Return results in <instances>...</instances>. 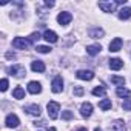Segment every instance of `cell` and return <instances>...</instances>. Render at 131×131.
I'll list each match as a JSON object with an SVG mask.
<instances>
[{
    "instance_id": "cell-1",
    "label": "cell",
    "mask_w": 131,
    "mask_h": 131,
    "mask_svg": "<svg viewBox=\"0 0 131 131\" xmlns=\"http://www.w3.org/2000/svg\"><path fill=\"white\" fill-rule=\"evenodd\" d=\"M46 110H48V116H49V119H52V120H56V119L59 117V111H60V105H59L57 102H49V103L46 105Z\"/></svg>"
},
{
    "instance_id": "cell-2",
    "label": "cell",
    "mask_w": 131,
    "mask_h": 131,
    "mask_svg": "<svg viewBox=\"0 0 131 131\" xmlns=\"http://www.w3.org/2000/svg\"><path fill=\"white\" fill-rule=\"evenodd\" d=\"M29 45H31L29 39H25V37H16L13 40V46L17 48V49H28Z\"/></svg>"
},
{
    "instance_id": "cell-3",
    "label": "cell",
    "mask_w": 131,
    "mask_h": 131,
    "mask_svg": "<svg viewBox=\"0 0 131 131\" xmlns=\"http://www.w3.org/2000/svg\"><path fill=\"white\" fill-rule=\"evenodd\" d=\"M51 90H52V93H62L63 91V79L60 77V76H56L54 79H52V83H51Z\"/></svg>"
},
{
    "instance_id": "cell-4",
    "label": "cell",
    "mask_w": 131,
    "mask_h": 131,
    "mask_svg": "<svg viewBox=\"0 0 131 131\" xmlns=\"http://www.w3.org/2000/svg\"><path fill=\"white\" fill-rule=\"evenodd\" d=\"M8 73L11 76H16V77H23L26 74V70L22 67V65H14V67L8 68Z\"/></svg>"
},
{
    "instance_id": "cell-5",
    "label": "cell",
    "mask_w": 131,
    "mask_h": 131,
    "mask_svg": "<svg viewBox=\"0 0 131 131\" xmlns=\"http://www.w3.org/2000/svg\"><path fill=\"white\" fill-rule=\"evenodd\" d=\"M73 20V16H71V13H68V11H63V13H60L59 16H57V22L60 23V25H68L70 22Z\"/></svg>"
},
{
    "instance_id": "cell-6",
    "label": "cell",
    "mask_w": 131,
    "mask_h": 131,
    "mask_svg": "<svg viewBox=\"0 0 131 131\" xmlns=\"http://www.w3.org/2000/svg\"><path fill=\"white\" fill-rule=\"evenodd\" d=\"M116 6H117L116 2H100L99 3V8L103 13H114L116 11Z\"/></svg>"
},
{
    "instance_id": "cell-7",
    "label": "cell",
    "mask_w": 131,
    "mask_h": 131,
    "mask_svg": "<svg viewBox=\"0 0 131 131\" xmlns=\"http://www.w3.org/2000/svg\"><path fill=\"white\" fill-rule=\"evenodd\" d=\"M76 76H77V79H80V80H93V79H94V73L90 71V70H79V71L76 73Z\"/></svg>"
},
{
    "instance_id": "cell-8",
    "label": "cell",
    "mask_w": 131,
    "mask_h": 131,
    "mask_svg": "<svg viewBox=\"0 0 131 131\" xmlns=\"http://www.w3.org/2000/svg\"><path fill=\"white\" fill-rule=\"evenodd\" d=\"M5 123H6V126H8V128H16V126H19L20 120H19V117H17L16 114H8V116H6Z\"/></svg>"
},
{
    "instance_id": "cell-9",
    "label": "cell",
    "mask_w": 131,
    "mask_h": 131,
    "mask_svg": "<svg viewBox=\"0 0 131 131\" xmlns=\"http://www.w3.org/2000/svg\"><path fill=\"white\" fill-rule=\"evenodd\" d=\"M122 45H123V40H122L120 37H116V39L111 40V43H110V51H111V52H117V51L122 49Z\"/></svg>"
},
{
    "instance_id": "cell-10",
    "label": "cell",
    "mask_w": 131,
    "mask_h": 131,
    "mask_svg": "<svg viewBox=\"0 0 131 131\" xmlns=\"http://www.w3.org/2000/svg\"><path fill=\"white\" fill-rule=\"evenodd\" d=\"M80 114H82V117H90V116L93 114V105H91L90 102L82 103V106H80Z\"/></svg>"
},
{
    "instance_id": "cell-11",
    "label": "cell",
    "mask_w": 131,
    "mask_h": 131,
    "mask_svg": "<svg viewBox=\"0 0 131 131\" xmlns=\"http://www.w3.org/2000/svg\"><path fill=\"white\" fill-rule=\"evenodd\" d=\"M43 39L48 42V43H56L57 42V34L54 32V31H51V29H46L45 32H43Z\"/></svg>"
},
{
    "instance_id": "cell-12",
    "label": "cell",
    "mask_w": 131,
    "mask_h": 131,
    "mask_svg": "<svg viewBox=\"0 0 131 131\" xmlns=\"http://www.w3.org/2000/svg\"><path fill=\"white\" fill-rule=\"evenodd\" d=\"M28 91H29L31 94H39V93H42V85H40L39 82L32 80V82L28 83Z\"/></svg>"
},
{
    "instance_id": "cell-13",
    "label": "cell",
    "mask_w": 131,
    "mask_h": 131,
    "mask_svg": "<svg viewBox=\"0 0 131 131\" xmlns=\"http://www.w3.org/2000/svg\"><path fill=\"white\" fill-rule=\"evenodd\" d=\"M110 131H125V122L117 119L110 125Z\"/></svg>"
},
{
    "instance_id": "cell-14",
    "label": "cell",
    "mask_w": 131,
    "mask_h": 131,
    "mask_svg": "<svg viewBox=\"0 0 131 131\" xmlns=\"http://www.w3.org/2000/svg\"><path fill=\"white\" fill-rule=\"evenodd\" d=\"M110 68L111 70H114V71H119V70H122L123 68V62L120 60V59H110Z\"/></svg>"
},
{
    "instance_id": "cell-15",
    "label": "cell",
    "mask_w": 131,
    "mask_h": 131,
    "mask_svg": "<svg viewBox=\"0 0 131 131\" xmlns=\"http://www.w3.org/2000/svg\"><path fill=\"white\" fill-rule=\"evenodd\" d=\"M31 70H32L34 73H43V71H45V63H43L42 60H34V62L31 63Z\"/></svg>"
},
{
    "instance_id": "cell-16",
    "label": "cell",
    "mask_w": 131,
    "mask_h": 131,
    "mask_svg": "<svg viewBox=\"0 0 131 131\" xmlns=\"http://www.w3.org/2000/svg\"><path fill=\"white\" fill-rule=\"evenodd\" d=\"M25 111L28 114H31V116H37V117L40 116V106L39 105H34V103L32 105H26L25 106Z\"/></svg>"
},
{
    "instance_id": "cell-17",
    "label": "cell",
    "mask_w": 131,
    "mask_h": 131,
    "mask_svg": "<svg viewBox=\"0 0 131 131\" xmlns=\"http://www.w3.org/2000/svg\"><path fill=\"white\" fill-rule=\"evenodd\" d=\"M103 36H105V31L102 28H93V29H90V37L91 39H102Z\"/></svg>"
},
{
    "instance_id": "cell-18",
    "label": "cell",
    "mask_w": 131,
    "mask_h": 131,
    "mask_svg": "<svg viewBox=\"0 0 131 131\" xmlns=\"http://www.w3.org/2000/svg\"><path fill=\"white\" fill-rule=\"evenodd\" d=\"M100 49H102V46H100L99 43H96V45H88V46H86V52H88L90 56H96V54H99Z\"/></svg>"
},
{
    "instance_id": "cell-19",
    "label": "cell",
    "mask_w": 131,
    "mask_h": 131,
    "mask_svg": "<svg viewBox=\"0 0 131 131\" xmlns=\"http://www.w3.org/2000/svg\"><path fill=\"white\" fill-rule=\"evenodd\" d=\"M129 17H131V8H129V6H123V8L119 11V19L126 20V19H129Z\"/></svg>"
},
{
    "instance_id": "cell-20",
    "label": "cell",
    "mask_w": 131,
    "mask_h": 131,
    "mask_svg": "<svg viewBox=\"0 0 131 131\" xmlns=\"http://www.w3.org/2000/svg\"><path fill=\"white\" fill-rule=\"evenodd\" d=\"M116 94L119 96V97H131V91L129 90H126V88H123V86H119L117 90H116Z\"/></svg>"
},
{
    "instance_id": "cell-21",
    "label": "cell",
    "mask_w": 131,
    "mask_h": 131,
    "mask_svg": "<svg viewBox=\"0 0 131 131\" xmlns=\"http://www.w3.org/2000/svg\"><path fill=\"white\" fill-rule=\"evenodd\" d=\"M13 96H14V99H25V90L22 86H16L13 91Z\"/></svg>"
},
{
    "instance_id": "cell-22",
    "label": "cell",
    "mask_w": 131,
    "mask_h": 131,
    "mask_svg": "<svg viewBox=\"0 0 131 131\" xmlns=\"http://www.w3.org/2000/svg\"><path fill=\"white\" fill-rule=\"evenodd\" d=\"M99 106H100L102 110H111L113 103H111V100H110V99H103V100H100V102H99Z\"/></svg>"
},
{
    "instance_id": "cell-23",
    "label": "cell",
    "mask_w": 131,
    "mask_h": 131,
    "mask_svg": "<svg viewBox=\"0 0 131 131\" xmlns=\"http://www.w3.org/2000/svg\"><path fill=\"white\" fill-rule=\"evenodd\" d=\"M105 93H106V88H105L103 85L96 86V88L93 90V94H94V96H105Z\"/></svg>"
},
{
    "instance_id": "cell-24",
    "label": "cell",
    "mask_w": 131,
    "mask_h": 131,
    "mask_svg": "<svg viewBox=\"0 0 131 131\" xmlns=\"http://www.w3.org/2000/svg\"><path fill=\"white\" fill-rule=\"evenodd\" d=\"M36 51L37 52H42V54H48L51 51V48L49 46H45V45H37L36 46Z\"/></svg>"
},
{
    "instance_id": "cell-25",
    "label": "cell",
    "mask_w": 131,
    "mask_h": 131,
    "mask_svg": "<svg viewBox=\"0 0 131 131\" xmlns=\"http://www.w3.org/2000/svg\"><path fill=\"white\" fill-rule=\"evenodd\" d=\"M111 82L114 85H123L125 83V79L123 77H119V76H111Z\"/></svg>"
},
{
    "instance_id": "cell-26",
    "label": "cell",
    "mask_w": 131,
    "mask_h": 131,
    "mask_svg": "<svg viewBox=\"0 0 131 131\" xmlns=\"http://www.w3.org/2000/svg\"><path fill=\"white\" fill-rule=\"evenodd\" d=\"M62 119L63 120H71L73 119V113L71 111H63L62 113Z\"/></svg>"
},
{
    "instance_id": "cell-27",
    "label": "cell",
    "mask_w": 131,
    "mask_h": 131,
    "mask_svg": "<svg viewBox=\"0 0 131 131\" xmlns=\"http://www.w3.org/2000/svg\"><path fill=\"white\" fill-rule=\"evenodd\" d=\"M73 93H74V96H79V97H80V96H83V93H85V91H83V88H82V86H74Z\"/></svg>"
},
{
    "instance_id": "cell-28",
    "label": "cell",
    "mask_w": 131,
    "mask_h": 131,
    "mask_svg": "<svg viewBox=\"0 0 131 131\" xmlns=\"http://www.w3.org/2000/svg\"><path fill=\"white\" fill-rule=\"evenodd\" d=\"M122 108L125 111H131V99H126L123 103H122Z\"/></svg>"
},
{
    "instance_id": "cell-29",
    "label": "cell",
    "mask_w": 131,
    "mask_h": 131,
    "mask_svg": "<svg viewBox=\"0 0 131 131\" xmlns=\"http://www.w3.org/2000/svg\"><path fill=\"white\" fill-rule=\"evenodd\" d=\"M0 90L2 91L8 90V79H2V82H0Z\"/></svg>"
},
{
    "instance_id": "cell-30",
    "label": "cell",
    "mask_w": 131,
    "mask_h": 131,
    "mask_svg": "<svg viewBox=\"0 0 131 131\" xmlns=\"http://www.w3.org/2000/svg\"><path fill=\"white\" fill-rule=\"evenodd\" d=\"M39 39H40V34H39V32H32V34L29 36V42H31V43H34V42L39 40Z\"/></svg>"
},
{
    "instance_id": "cell-31",
    "label": "cell",
    "mask_w": 131,
    "mask_h": 131,
    "mask_svg": "<svg viewBox=\"0 0 131 131\" xmlns=\"http://www.w3.org/2000/svg\"><path fill=\"white\" fill-rule=\"evenodd\" d=\"M6 57H8V59H14L16 56H14V52H6Z\"/></svg>"
},
{
    "instance_id": "cell-32",
    "label": "cell",
    "mask_w": 131,
    "mask_h": 131,
    "mask_svg": "<svg viewBox=\"0 0 131 131\" xmlns=\"http://www.w3.org/2000/svg\"><path fill=\"white\" fill-rule=\"evenodd\" d=\"M45 5H46V6H49V8H51V6H54V2H45Z\"/></svg>"
},
{
    "instance_id": "cell-33",
    "label": "cell",
    "mask_w": 131,
    "mask_h": 131,
    "mask_svg": "<svg viewBox=\"0 0 131 131\" xmlns=\"http://www.w3.org/2000/svg\"><path fill=\"white\" fill-rule=\"evenodd\" d=\"M77 131H88V129H86V128H79Z\"/></svg>"
},
{
    "instance_id": "cell-34",
    "label": "cell",
    "mask_w": 131,
    "mask_h": 131,
    "mask_svg": "<svg viewBox=\"0 0 131 131\" xmlns=\"http://www.w3.org/2000/svg\"><path fill=\"white\" fill-rule=\"evenodd\" d=\"M48 131H56V128H54V126H52V128H49V129H48Z\"/></svg>"
},
{
    "instance_id": "cell-35",
    "label": "cell",
    "mask_w": 131,
    "mask_h": 131,
    "mask_svg": "<svg viewBox=\"0 0 131 131\" xmlns=\"http://www.w3.org/2000/svg\"><path fill=\"white\" fill-rule=\"evenodd\" d=\"M94 131H102V128H96V129H94Z\"/></svg>"
}]
</instances>
